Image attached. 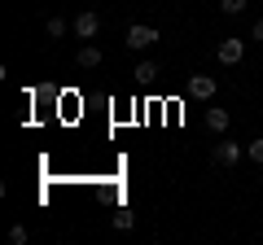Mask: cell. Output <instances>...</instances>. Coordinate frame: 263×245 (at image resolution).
<instances>
[{"mask_svg": "<svg viewBox=\"0 0 263 245\" xmlns=\"http://www.w3.org/2000/svg\"><path fill=\"white\" fill-rule=\"evenodd\" d=\"M123 44H127V48H136V53H145V48H154V44H158V31H154V27H145V22H132V27H127V35H123Z\"/></svg>", "mask_w": 263, "mask_h": 245, "instance_id": "cell-1", "label": "cell"}, {"mask_svg": "<svg viewBox=\"0 0 263 245\" xmlns=\"http://www.w3.org/2000/svg\"><path fill=\"white\" fill-rule=\"evenodd\" d=\"M215 79H211V75H189L184 79V92L189 96H193V101H211V96H215Z\"/></svg>", "mask_w": 263, "mask_h": 245, "instance_id": "cell-2", "label": "cell"}, {"mask_svg": "<svg viewBox=\"0 0 263 245\" xmlns=\"http://www.w3.org/2000/svg\"><path fill=\"white\" fill-rule=\"evenodd\" d=\"M97 31H101V18H97L92 9H84V13L75 18V35H79V39H97Z\"/></svg>", "mask_w": 263, "mask_h": 245, "instance_id": "cell-3", "label": "cell"}, {"mask_svg": "<svg viewBox=\"0 0 263 245\" xmlns=\"http://www.w3.org/2000/svg\"><path fill=\"white\" fill-rule=\"evenodd\" d=\"M241 145H233V140H219L215 145V162H219V167H237V162H241Z\"/></svg>", "mask_w": 263, "mask_h": 245, "instance_id": "cell-4", "label": "cell"}, {"mask_svg": "<svg viewBox=\"0 0 263 245\" xmlns=\"http://www.w3.org/2000/svg\"><path fill=\"white\" fill-rule=\"evenodd\" d=\"M241 57H246V39H224V44H219V62H224V66H237Z\"/></svg>", "mask_w": 263, "mask_h": 245, "instance_id": "cell-5", "label": "cell"}, {"mask_svg": "<svg viewBox=\"0 0 263 245\" xmlns=\"http://www.w3.org/2000/svg\"><path fill=\"white\" fill-rule=\"evenodd\" d=\"M101 57H105V53H101V48L92 44V39H88V44H84V48L75 53V62H79L84 70H92V66H101Z\"/></svg>", "mask_w": 263, "mask_h": 245, "instance_id": "cell-6", "label": "cell"}, {"mask_svg": "<svg viewBox=\"0 0 263 245\" xmlns=\"http://www.w3.org/2000/svg\"><path fill=\"white\" fill-rule=\"evenodd\" d=\"M202 122H206V127H211V132H228V122H233V114H228V110H206V114H202Z\"/></svg>", "mask_w": 263, "mask_h": 245, "instance_id": "cell-7", "label": "cell"}, {"mask_svg": "<svg viewBox=\"0 0 263 245\" xmlns=\"http://www.w3.org/2000/svg\"><path fill=\"white\" fill-rule=\"evenodd\" d=\"M132 75L141 79V84H154V79H158V66H154V62H141V66L132 70Z\"/></svg>", "mask_w": 263, "mask_h": 245, "instance_id": "cell-8", "label": "cell"}, {"mask_svg": "<svg viewBox=\"0 0 263 245\" xmlns=\"http://www.w3.org/2000/svg\"><path fill=\"white\" fill-rule=\"evenodd\" d=\"M44 31H48V39H62V35H66V18H48Z\"/></svg>", "mask_w": 263, "mask_h": 245, "instance_id": "cell-9", "label": "cell"}, {"mask_svg": "<svg viewBox=\"0 0 263 245\" xmlns=\"http://www.w3.org/2000/svg\"><path fill=\"white\" fill-rule=\"evenodd\" d=\"M246 158H250V162H259V167H263V136H259V140H250V145H246Z\"/></svg>", "mask_w": 263, "mask_h": 245, "instance_id": "cell-10", "label": "cell"}, {"mask_svg": "<svg viewBox=\"0 0 263 245\" xmlns=\"http://www.w3.org/2000/svg\"><path fill=\"white\" fill-rule=\"evenodd\" d=\"M250 0H219V13H246Z\"/></svg>", "mask_w": 263, "mask_h": 245, "instance_id": "cell-11", "label": "cell"}, {"mask_svg": "<svg viewBox=\"0 0 263 245\" xmlns=\"http://www.w3.org/2000/svg\"><path fill=\"white\" fill-rule=\"evenodd\" d=\"M132 223H136V215H132V210H119V215H114V228H119V232H127Z\"/></svg>", "mask_w": 263, "mask_h": 245, "instance_id": "cell-12", "label": "cell"}, {"mask_svg": "<svg viewBox=\"0 0 263 245\" xmlns=\"http://www.w3.org/2000/svg\"><path fill=\"white\" fill-rule=\"evenodd\" d=\"M9 241H13V245H27V228L13 223V228H9Z\"/></svg>", "mask_w": 263, "mask_h": 245, "instance_id": "cell-13", "label": "cell"}, {"mask_svg": "<svg viewBox=\"0 0 263 245\" xmlns=\"http://www.w3.org/2000/svg\"><path fill=\"white\" fill-rule=\"evenodd\" d=\"M250 39H263V18L254 22V31H250Z\"/></svg>", "mask_w": 263, "mask_h": 245, "instance_id": "cell-14", "label": "cell"}]
</instances>
